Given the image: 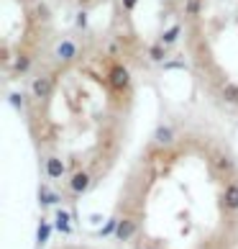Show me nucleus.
Returning a JSON list of instances; mask_svg holds the SVG:
<instances>
[{"label":"nucleus","instance_id":"obj_1","mask_svg":"<svg viewBox=\"0 0 238 249\" xmlns=\"http://www.w3.org/2000/svg\"><path fill=\"white\" fill-rule=\"evenodd\" d=\"M121 90H126V75L100 98L82 85L62 95L51 80L36 82L33 134L44 154L51 160V175L87 178L111 164L118 121L123 113V98H118Z\"/></svg>","mask_w":238,"mask_h":249},{"label":"nucleus","instance_id":"obj_2","mask_svg":"<svg viewBox=\"0 0 238 249\" xmlns=\"http://www.w3.org/2000/svg\"><path fill=\"white\" fill-rule=\"evenodd\" d=\"M123 5H126V8H128V11H131V8H133V5H136V0H123Z\"/></svg>","mask_w":238,"mask_h":249}]
</instances>
